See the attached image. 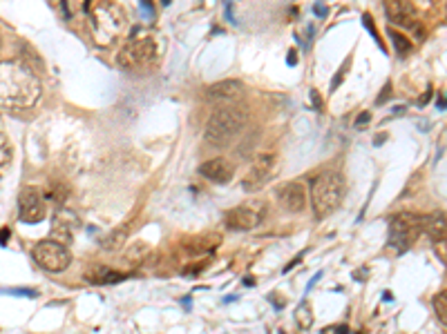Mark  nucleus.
Masks as SVG:
<instances>
[{
	"mask_svg": "<svg viewBox=\"0 0 447 334\" xmlns=\"http://www.w3.org/2000/svg\"><path fill=\"white\" fill-rule=\"evenodd\" d=\"M434 312L445 326V323H447V295H445V292H439V295L434 297Z\"/></svg>",
	"mask_w": 447,
	"mask_h": 334,
	"instance_id": "23",
	"label": "nucleus"
},
{
	"mask_svg": "<svg viewBox=\"0 0 447 334\" xmlns=\"http://www.w3.org/2000/svg\"><path fill=\"white\" fill-rule=\"evenodd\" d=\"M244 123H246V114L242 109H237V107L215 109L206 123V134H204L206 143H211L215 147L228 145L242 131Z\"/></svg>",
	"mask_w": 447,
	"mask_h": 334,
	"instance_id": "4",
	"label": "nucleus"
},
{
	"mask_svg": "<svg viewBox=\"0 0 447 334\" xmlns=\"http://www.w3.org/2000/svg\"><path fill=\"white\" fill-rule=\"evenodd\" d=\"M157 56V43L152 36H134L119 49L116 54V65L121 69H141L150 65Z\"/></svg>",
	"mask_w": 447,
	"mask_h": 334,
	"instance_id": "5",
	"label": "nucleus"
},
{
	"mask_svg": "<svg viewBox=\"0 0 447 334\" xmlns=\"http://www.w3.org/2000/svg\"><path fill=\"white\" fill-rule=\"evenodd\" d=\"M96 45H112L125 29V16L110 0H85Z\"/></svg>",
	"mask_w": 447,
	"mask_h": 334,
	"instance_id": "3",
	"label": "nucleus"
},
{
	"mask_svg": "<svg viewBox=\"0 0 447 334\" xmlns=\"http://www.w3.org/2000/svg\"><path fill=\"white\" fill-rule=\"evenodd\" d=\"M18 214H21V221L29 223V225L45 221L47 216L45 196L36 187H25L21 192V198H18Z\"/></svg>",
	"mask_w": 447,
	"mask_h": 334,
	"instance_id": "9",
	"label": "nucleus"
},
{
	"mask_svg": "<svg viewBox=\"0 0 447 334\" xmlns=\"http://www.w3.org/2000/svg\"><path fill=\"white\" fill-rule=\"evenodd\" d=\"M421 234V216L416 214H396L389 221V248L405 252L410 250Z\"/></svg>",
	"mask_w": 447,
	"mask_h": 334,
	"instance_id": "6",
	"label": "nucleus"
},
{
	"mask_svg": "<svg viewBox=\"0 0 447 334\" xmlns=\"http://www.w3.org/2000/svg\"><path fill=\"white\" fill-rule=\"evenodd\" d=\"M200 174L206 180H213V183L226 185V183H231V180H233L235 167L228 163L226 158H211V160H206V163L200 165Z\"/></svg>",
	"mask_w": 447,
	"mask_h": 334,
	"instance_id": "13",
	"label": "nucleus"
},
{
	"mask_svg": "<svg viewBox=\"0 0 447 334\" xmlns=\"http://www.w3.org/2000/svg\"><path fill=\"white\" fill-rule=\"evenodd\" d=\"M266 216V210L262 203H244V205H237L233 210H228L224 214V223L228 230H235V232H248L257 228Z\"/></svg>",
	"mask_w": 447,
	"mask_h": 334,
	"instance_id": "8",
	"label": "nucleus"
},
{
	"mask_svg": "<svg viewBox=\"0 0 447 334\" xmlns=\"http://www.w3.org/2000/svg\"><path fill=\"white\" fill-rule=\"evenodd\" d=\"M242 92H244L242 80L226 78V80H220V83H213L211 87H206L204 94L208 100H233L237 96H242Z\"/></svg>",
	"mask_w": 447,
	"mask_h": 334,
	"instance_id": "14",
	"label": "nucleus"
},
{
	"mask_svg": "<svg viewBox=\"0 0 447 334\" xmlns=\"http://www.w3.org/2000/svg\"><path fill=\"white\" fill-rule=\"evenodd\" d=\"M387 34H389L392 43H394V47H396V52H398L401 56H403V54H410V52H412V43H410V38H407V36H403L401 32H396L394 27L387 29Z\"/></svg>",
	"mask_w": 447,
	"mask_h": 334,
	"instance_id": "21",
	"label": "nucleus"
},
{
	"mask_svg": "<svg viewBox=\"0 0 447 334\" xmlns=\"http://www.w3.org/2000/svg\"><path fill=\"white\" fill-rule=\"evenodd\" d=\"M369 120H371V114H369V111H362V114L358 116V120H356V127H362L365 123H369Z\"/></svg>",
	"mask_w": 447,
	"mask_h": 334,
	"instance_id": "28",
	"label": "nucleus"
},
{
	"mask_svg": "<svg viewBox=\"0 0 447 334\" xmlns=\"http://www.w3.org/2000/svg\"><path fill=\"white\" fill-rule=\"evenodd\" d=\"M445 230H447V223H445V212H432V214L421 216V232H425L427 236L436 243H443L445 241Z\"/></svg>",
	"mask_w": 447,
	"mask_h": 334,
	"instance_id": "15",
	"label": "nucleus"
},
{
	"mask_svg": "<svg viewBox=\"0 0 447 334\" xmlns=\"http://www.w3.org/2000/svg\"><path fill=\"white\" fill-rule=\"evenodd\" d=\"M217 243H220V236H217V234H213V236H197L191 243H186V248H191L195 252H200V254H204V252L215 250Z\"/></svg>",
	"mask_w": 447,
	"mask_h": 334,
	"instance_id": "20",
	"label": "nucleus"
},
{
	"mask_svg": "<svg viewBox=\"0 0 447 334\" xmlns=\"http://www.w3.org/2000/svg\"><path fill=\"white\" fill-rule=\"evenodd\" d=\"M9 236H12V232H9V228H0V245H7Z\"/></svg>",
	"mask_w": 447,
	"mask_h": 334,
	"instance_id": "29",
	"label": "nucleus"
},
{
	"mask_svg": "<svg viewBox=\"0 0 447 334\" xmlns=\"http://www.w3.org/2000/svg\"><path fill=\"white\" fill-rule=\"evenodd\" d=\"M309 194H311L313 214L317 221H322L329 214H333L344 198L342 174L335 169H324V171H320V174H315L309 183Z\"/></svg>",
	"mask_w": 447,
	"mask_h": 334,
	"instance_id": "2",
	"label": "nucleus"
},
{
	"mask_svg": "<svg viewBox=\"0 0 447 334\" xmlns=\"http://www.w3.org/2000/svg\"><path fill=\"white\" fill-rule=\"evenodd\" d=\"M9 160H12V145H9L7 136L0 131V169L7 167Z\"/></svg>",
	"mask_w": 447,
	"mask_h": 334,
	"instance_id": "24",
	"label": "nucleus"
},
{
	"mask_svg": "<svg viewBox=\"0 0 447 334\" xmlns=\"http://www.w3.org/2000/svg\"><path fill=\"white\" fill-rule=\"evenodd\" d=\"M72 228H74V214L58 212L52 223V241L63 243V245L72 243Z\"/></svg>",
	"mask_w": 447,
	"mask_h": 334,
	"instance_id": "16",
	"label": "nucleus"
},
{
	"mask_svg": "<svg viewBox=\"0 0 447 334\" xmlns=\"http://www.w3.org/2000/svg\"><path fill=\"white\" fill-rule=\"evenodd\" d=\"M150 257V245H148V243H143V241H137L134 245L130 248L125 252V261L130 263V266H141V263Z\"/></svg>",
	"mask_w": 447,
	"mask_h": 334,
	"instance_id": "19",
	"label": "nucleus"
},
{
	"mask_svg": "<svg viewBox=\"0 0 447 334\" xmlns=\"http://www.w3.org/2000/svg\"><path fill=\"white\" fill-rule=\"evenodd\" d=\"M275 196L280 201V205L286 212H291V214H300L306 207V187L300 180H291V183L280 185L275 192Z\"/></svg>",
	"mask_w": 447,
	"mask_h": 334,
	"instance_id": "10",
	"label": "nucleus"
},
{
	"mask_svg": "<svg viewBox=\"0 0 447 334\" xmlns=\"http://www.w3.org/2000/svg\"><path fill=\"white\" fill-rule=\"evenodd\" d=\"M128 234H130V223H123L121 228L112 230L110 234H105V236L101 239V245H103V250H107V252H116V250L121 248L123 243H125Z\"/></svg>",
	"mask_w": 447,
	"mask_h": 334,
	"instance_id": "18",
	"label": "nucleus"
},
{
	"mask_svg": "<svg viewBox=\"0 0 447 334\" xmlns=\"http://www.w3.org/2000/svg\"><path fill=\"white\" fill-rule=\"evenodd\" d=\"M32 257L36 259L38 266L47 272H63L69 268V263H72V254H69L67 245H63V243H58V241H52V239L36 243L32 250Z\"/></svg>",
	"mask_w": 447,
	"mask_h": 334,
	"instance_id": "7",
	"label": "nucleus"
},
{
	"mask_svg": "<svg viewBox=\"0 0 447 334\" xmlns=\"http://www.w3.org/2000/svg\"><path fill=\"white\" fill-rule=\"evenodd\" d=\"M295 321L300 323L302 330H309L313 326V312L309 310V306H306V301L295 310Z\"/></svg>",
	"mask_w": 447,
	"mask_h": 334,
	"instance_id": "22",
	"label": "nucleus"
},
{
	"mask_svg": "<svg viewBox=\"0 0 447 334\" xmlns=\"http://www.w3.org/2000/svg\"><path fill=\"white\" fill-rule=\"evenodd\" d=\"M275 167V156L273 154H257L253 158L251 167H248V174L244 178L242 187L246 192H253V189H260L264 180L271 176V171Z\"/></svg>",
	"mask_w": 447,
	"mask_h": 334,
	"instance_id": "11",
	"label": "nucleus"
},
{
	"mask_svg": "<svg viewBox=\"0 0 447 334\" xmlns=\"http://www.w3.org/2000/svg\"><path fill=\"white\" fill-rule=\"evenodd\" d=\"M41 80L21 60H0V107L23 111L38 103Z\"/></svg>",
	"mask_w": 447,
	"mask_h": 334,
	"instance_id": "1",
	"label": "nucleus"
},
{
	"mask_svg": "<svg viewBox=\"0 0 447 334\" xmlns=\"http://www.w3.org/2000/svg\"><path fill=\"white\" fill-rule=\"evenodd\" d=\"M132 275H125V272H116L112 268H96L92 272H87V281L94 283V286H114V283H121L125 279H130Z\"/></svg>",
	"mask_w": 447,
	"mask_h": 334,
	"instance_id": "17",
	"label": "nucleus"
},
{
	"mask_svg": "<svg viewBox=\"0 0 447 334\" xmlns=\"http://www.w3.org/2000/svg\"><path fill=\"white\" fill-rule=\"evenodd\" d=\"M362 23H365V27L371 32V36H374L376 40H378V34H376V29H374V20H371V16H369V14H365V16H362Z\"/></svg>",
	"mask_w": 447,
	"mask_h": 334,
	"instance_id": "27",
	"label": "nucleus"
},
{
	"mask_svg": "<svg viewBox=\"0 0 447 334\" xmlns=\"http://www.w3.org/2000/svg\"><path fill=\"white\" fill-rule=\"evenodd\" d=\"M347 69H349V58H347V63L342 65V69H340V72H338V74H335V83L331 85V89H335L338 85H340V83H342V76H344V72H347Z\"/></svg>",
	"mask_w": 447,
	"mask_h": 334,
	"instance_id": "26",
	"label": "nucleus"
},
{
	"mask_svg": "<svg viewBox=\"0 0 447 334\" xmlns=\"http://www.w3.org/2000/svg\"><path fill=\"white\" fill-rule=\"evenodd\" d=\"M383 5H385V12L389 16V20L394 25H398L401 29L412 32V29H416V25H419L414 7L407 3V0H383Z\"/></svg>",
	"mask_w": 447,
	"mask_h": 334,
	"instance_id": "12",
	"label": "nucleus"
},
{
	"mask_svg": "<svg viewBox=\"0 0 447 334\" xmlns=\"http://www.w3.org/2000/svg\"><path fill=\"white\" fill-rule=\"evenodd\" d=\"M5 295H12V297H32L36 299L38 292L36 290H29V288H9V290H3Z\"/></svg>",
	"mask_w": 447,
	"mask_h": 334,
	"instance_id": "25",
	"label": "nucleus"
},
{
	"mask_svg": "<svg viewBox=\"0 0 447 334\" xmlns=\"http://www.w3.org/2000/svg\"><path fill=\"white\" fill-rule=\"evenodd\" d=\"M317 96H320V94H317V92H315V89H313V92H311V100H313V103H315V107H317V109H320V98H317Z\"/></svg>",
	"mask_w": 447,
	"mask_h": 334,
	"instance_id": "30",
	"label": "nucleus"
}]
</instances>
